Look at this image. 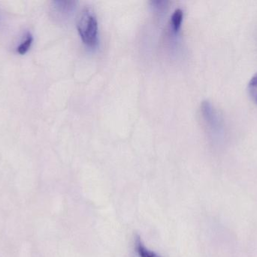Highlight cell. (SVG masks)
<instances>
[{
	"instance_id": "obj_4",
	"label": "cell",
	"mask_w": 257,
	"mask_h": 257,
	"mask_svg": "<svg viewBox=\"0 0 257 257\" xmlns=\"http://www.w3.org/2000/svg\"><path fill=\"white\" fill-rule=\"evenodd\" d=\"M135 249L138 257H162L145 246L140 237H136L135 241Z\"/></svg>"
},
{
	"instance_id": "obj_3",
	"label": "cell",
	"mask_w": 257,
	"mask_h": 257,
	"mask_svg": "<svg viewBox=\"0 0 257 257\" xmlns=\"http://www.w3.org/2000/svg\"><path fill=\"white\" fill-rule=\"evenodd\" d=\"M52 3L54 12L60 14V16H63V18L72 13L76 4L75 2L71 1H55Z\"/></svg>"
},
{
	"instance_id": "obj_6",
	"label": "cell",
	"mask_w": 257,
	"mask_h": 257,
	"mask_svg": "<svg viewBox=\"0 0 257 257\" xmlns=\"http://www.w3.org/2000/svg\"><path fill=\"white\" fill-rule=\"evenodd\" d=\"M33 42V36H32L30 33H27V36H26L25 39H24V40L20 44L19 46L18 47L17 51H18V52L20 54H21V55L25 54L26 53L29 51V49H30Z\"/></svg>"
},
{
	"instance_id": "obj_1",
	"label": "cell",
	"mask_w": 257,
	"mask_h": 257,
	"mask_svg": "<svg viewBox=\"0 0 257 257\" xmlns=\"http://www.w3.org/2000/svg\"><path fill=\"white\" fill-rule=\"evenodd\" d=\"M201 116L210 138L216 144H222L226 139V126L221 114L211 102L204 101Z\"/></svg>"
},
{
	"instance_id": "obj_7",
	"label": "cell",
	"mask_w": 257,
	"mask_h": 257,
	"mask_svg": "<svg viewBox=\"0 0 257 257\" xmlns=\"http://www.w3.org/2000/svg\"><path fill=\"white\" fill-rule=\"evenodd\" d=\"M249 95L251 97L253 101L257 104V72L252 76L248 83Z\"/></svg>"
},
{
	"instance_id": "obj_5",
	"label": "cell",
	"mask_w": 257,
	"mask_h": 257,
	"mask_svg": "<svg viewBox=\"0 0 257 257\" xmlns=\"http://www.w3.org/2000/svg\"><path fill=\"white\" fill-rule=\"evenodd\" d=\"M183 18H184V13L181 9H176L172 14L171 25L174 33H177L179 31L182 24Z\"/></svg>"
},
{
	"instance_id": "obj_2",
	"label": "cell",
	"mask_w": 257,
	"mask_h": 257,
	"mask_svg": "<svg viewBox=\"0 0 257 257\" xmlns=\"http://www.w3.org/2000/svg\"><path fill=\"white\" fill-rule=\"evenodd\" d=\"M78 33L83 42L90 48H94L98 44L97 20L93 12L86 9L81 12L77 23Z\"/></svg>"
}]
</instances>
